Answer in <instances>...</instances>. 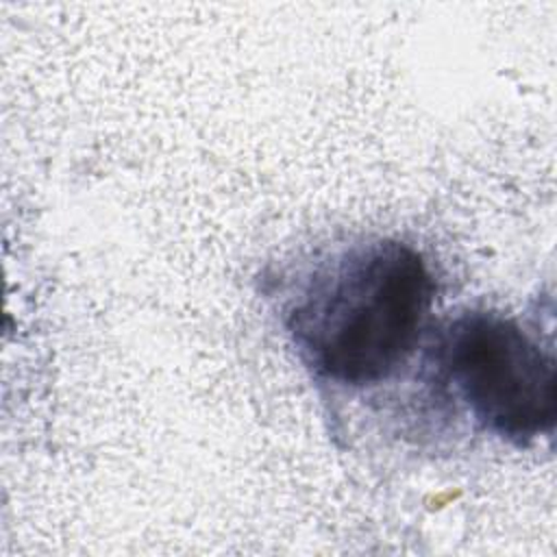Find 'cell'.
Wrapping results in <instances>:
<instances>
[{"mask_svg": "<svg viewBox=\"0 0 557 557\" xmlns=\"http://www.w3.org/2000/svg\"><path fill=\"white\" fill-rule=\"evenodd\" d=\"M433 296V274L413 246L372 239L337 252L307 278L285 311V329L313 374L370 387L413 355Z\"/></svg>", "mask_w": 557, "mask_h": 557, "instance_id": "1", "label": "cell"}, {"mask_svg": "<svg viewBox=\"0 0 557 557\" xmlns=\"http://www.w3.org/2000/svg\"><path fill=\"white\" fill-rule=\"evenodd\" d=\"M435 357L485 431L516 446L553 431L555 359L516 320L487 309L459 313L440 333Z\"/></svg>", "mask_w": 557, "mask_h": 557, "instance_id": "2", "label": "cell"}]
</instances>
